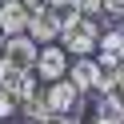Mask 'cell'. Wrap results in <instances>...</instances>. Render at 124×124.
Returning a JSON list of instances; mask_svg holds the SVG:
<instances>
[{"label":"cell","instance_id":"1","mask_svg":"<svg viewBox=\"0 0 124 124\" xmlns=\"http://www.w3.org/2000/svg\"><path fill=\"white\" fill-rule=\"evenodd\" d=\"M60 44H64L72 56H92L96 44H100V24H96V16H80L76 24L60 28Z\"/></svg>","mask_w":124,"mask_h":124},{"label":"cell","instance_id":"2","mask_svg":"<svg viewBox=\"0 0 124 124\" xmlns=\"http://www.w3.org/2000/svg\"><path fill=\"white\" fill-rule=\"evenodd\" d=\"M36 52H40V44H36L28 32H16V36H4V40H0V60H4L8 68L32 72L36 68Z\"/></svg>","mask_w":124,"mask_h":124},{"label":"cell","instance_id":"3","mask_svg":"<svg viewBox=\"0 0 124 124\" xmlns=\"http://www.w3.org/2000/svg\"><path fill=\"white\" fill-rule=\"evenodd\" d=\"M44 100H48L52 112H64V116H76L84 104V92L76 88L68 76H60V80H48V88H44Z\"/></svg>","mask_w":124,"mask_h":124},{"label":"cell","instance_id":"4","mask_svg":"<svg viewBox=\"0 0 124 124\" xmlns=\"http://www.w3.org/2000/svg\"><path fill=\"white\" fill-rule=\"evenodd\" d=\"M40 80H60V76H68V48L64 44H40V52H36V68H32Z\"/></svg>","mask_w":124,"mask_h":124},{"label":"cell","instance_id":"5","mask_svg":"<svg viewBox=\"0 0 124 124\" xmlns=\"http://www.w3.org/2000/svg\"><path fill=\"white\" fill-rule=\"evenodd\" d=\"M28 36H32L36 44L56 40V36H60V12H56V8H48V4H40V8L28 16Z\"/></svg>","mask_w":124,"mask_h":124},{"label":"cell","instance_id":"6","mask_svg":"<svg viewBox=\"0 0 124 124\" xmlns=\"http://www.w3.org/2000/svg\"><path fill=\"white\" fill-rule=\"evenodd\" d=\"M100 76H104V68H100V60H92V56H76V64L68 68V80H72L80 92H96Z\"/></svg>","mask_w":124,"mask_h":124},{"label":"cell","instance_id":"7","mask_svg":"<svg viewBox=\"0 0 124 124\" xmlns=\"http://www.w3.org/2000/svg\"><path fill=\"white\" fill-rule=\"evenodd\" d=\"M0 88L12 92V96L24 104V100L36 92V80H32V72H24V68H8V64H0Z\"/></svg>","mask_w":124,"mask_h":124},{"label":"cell","instance_id":"8","mask_svg":"<svg viewBox=\"0 0 124 124\" xmlns=\"http://www.w3.org/2000/svg\"><path fill=\"white\" fill-rule=\"evenodd\" d=\"M28 16L32 12L20 4V0H8L0 8V36H16V32H28Z\"/></svg>","mask_w":124,"mask_h":124},{"label":"cell","instance_id":"9","mask_svg":"<svg viewBox=\"0 0 124 124\" xmlns=\"http://www.w3.org/2000/svg\"><path fill=\"white\" fill-rule=\"evenodd\" d=\"M100 68H116L124 60V28H112V32L100 36Z\"/></svg>","mask_w":124,"mask_h":124},{"label":"cell","instance_id":"10","mask_svg":"<svg viewBox=\"0 0 124 124\" xmlns=\"http://www.w3.org/2000/svg\"><path fill=\"white\" fill-rule=\"evenodd\" d=\"M96 116H100V120H116V124H124V92H120V88H112V92H100Z\"/></svg>","mask_w":124,"mask_h":124},{"label":"cell","instance_id":"11","mask_svg":"<svg viewBox=\"0 0 124 124\" xmlns=\"http://www.w3.org/2000/svg\"><path fill=\"white\" fill-rule=\"evenodd\" d=\"M16 104H20V100L12 96V92H4V88H0V120H8V116H16Z\"/></svg>","mask_w":124,"mask_h":124},{"label":"cell","instance_id":"12","mask_svg":"<svg viewBox=\"0 0 124 124\" xmlns=\"http://www.w3.org/2000/svg\"><path fill=\"white\" fill-rule=\"evenodd\" d=\"M72 8H80L84 16H100L104 12V0H72Z\"/></svg>","mask_w":124,"mask_h":124},{"label":"cell","instance_id":"13","mask_svg":"<svg viewBox=\"0 0 124 124\" xmlns=\"http://www.w3.org/2000/svg\"><path fill=\"white\" fill-rule=\"evenodd\" d=\"M36 124H76V116H64V112H48L44 120H36Z\"/></svg>","mask_w":124,"mask_h":124},{"label":"cell","instance_id":"14","mask_svg":"<svg viewBox=\"0 0 124 124\" xmlns=\"http://www.w3.org/2000/svg\"><path fill=\"white\" fill-rule=\"evenodd\" d=\"M116 88L124 92V60H120V64H116Z\"/></svg>","mask_w":124,"mask_h":124},{"label":"cell","instance_id":"15","mask_svg":"<svg viewBox=\"0 0 124 124\" xmlns=\"http://www.w3.org/2000/svg\"><path fill=\"white\" fill-rule=\"evenodd\" d=\"M44 4H48V8H56V12H60V8H68V4H72V0H44Z\"/></svg>","mask_w":124,"mask_h":124},{"label":"cell","instance_id":"16","mask_svg":"<svg viewBox=\"0 0 124 124\" xmlns=\"http://www.w3.org/2000/svg\"><path fill=\"white\" fill-rule=\"evenodd\" d=\"M92 124H116V120H100V116H96V120H92Z\"/></svg>","mask_w":124,"mask_h":124},{"label":"cell","instance_id":"17","mask_svg":"<svg viewBox=\"0 0 124 124\" xmlns=\"http://www.w3.org/2000/svg\"><path fill=\"white\" fill-rule=\"evenodd\" d=\"M4 4H8V0H0V8H4Z\"/></svg>","mask_w":124,"mask_h":124}]
</instances>
